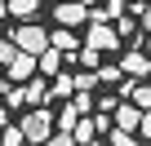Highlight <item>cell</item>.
I'll return each mask as SVG.
<instances>
[{
	"label": "cell",
	"instance_id": "6da1fadb",
	"mask_svg": "<svg viewBox=\"0 0 151 146\" xmlns=\"http://www.w3.org/2000/svg\"><path fill=\"white\" fill-rule=\"evenodd\" d=\"M18 133H22V142H49L53 137V111L49 106H36V111H27L22 120H18Z\"/></svg>",
	"mask_w": 151,
	"mask_h": 146
},
{
	"label": "cell",
	"instance_id": "7a4b0ae2",
	"mask_svg": "<svg viewBox=\"0 0 151 146\" xmlns=\"http://www.w3.org/2000/svg\"><path fill=\"white\" fill-rule=\"evenodd\" d=\"M9 40H14V49H18V53H27V58H40V53L49 49V31H45V27H36V22H22Z\"/></svg>",
	"mask_w": 151,
	"mask_h": 146
},
{
	"label": "cell",
	"instance_id": "3957f363",
	"mask_svg": "<svg viewBox=\"0 0 151 146\" xmlns=\"http://www.w3.org/2000/svg\"><path fill=\"white\" fill-rule=\"evenodd\" d=\"M85 49H93V53H111V49H120V36H116V27H107V22H89Z\"/></svg>",
	"mask_w": 151,
	"mask_h": 146
},
{
	"label": "cell",
	"instance_id": "277c9868",
	"mask_svg": "<svg viewBox=\"0 0 151 146\" xmlns=\"http://www.w3.org/2000/svg\"><path fill=\"white\" fill-rule=\"evenodd\" d=\"M53 18H58V27H80V22H89V9L85 5H71V0H58V9H53Z\"/></svg>",
	"mask_w": 151,
	"mask_h": 146
},
{
	"label": "cell",
	"instance_id": "5b68a950",
	"mask_svg": "<svg viewBox=\"0 0 151 146\" xmlns=\"http://www.w3.org/2000/svg\"><path fill=\"white\" fill-rule=\"evenodd\" d=\"M111 115H116V128H120V133H138V124H142V111H138L133 102H120Z\"/></svg>",
	"mask_w": 151,
	"mask_h": 146
},
{
	"label": "cell",
	"instance_id": "8992f818",
	"mask_svg": "<svg viewBox=\"0 0 151 146\" xmlns=\"http://www.w3.org/2000/svg\"><path fill=\"white\" fill-rule=\"evenodd\" d=\"M22 102H31V111H36V106H49V84H45L40 75H31V80L22 84Z\"/></svg>",
	"mask_w": 151,
	"mask_h": 146
},
{
	"label": "cell",
	"instance_id": "52a82bcc",
	"mask_svg": "<svg viewBox=\"0 0 151 146\" xmlns=\"http://www.w3.org/2000/svg\"><path fill=\"white\" fill-rule=\"evenodd\" d=\"M31 75H36V58H27V53H18V58L5 66V80H22V84H27Z\"/></svg>",
	"mask_w": 151,
	"mask_h": 146
},
{
	"label": "cell",
	"instance_id": "ba28073f",
	"mask_svg": "<svg viewBox=\"0 0 151 146\" xmlns=\"http://www.w3.org/2000/svg\"><path fill=\"white\" fill-rule=\"evenodd\" d=\"M120 71H129L133 84H138L142 75H151V58H147V53H124V58H120Z\"/></svg>",
	"mask_w": 151,
	"mask_h": 146
},
{
	"label": "cell",
	"instance_id": "9c48e42d",
	"mask_svg": "<svg viewBox=\"0 0 151 146\" xmlns=\"http://www.w3.org/2000/svg\"><path fill=\"white\" fill-rule=\"evenodd\" d=\"M49 49H58V53H76V49H80V36H71L67 27H58V31H49Z\"/></svg>",
	"mask_w": 151,
	"mask_h": 146
},
{
	"label": "cell",
	"instance_id": "30bf717a",
	"mask_svg": "<svg viewBox=\"0 0 151 146\" xmlns=\"http://www.w3.org/2000/svg\"><path fill=\"white\" fill-rule=\"evenodd\" d=\"M58 71H62V53L58 49H45L36 58V75H58Z\"/></svg>",
	"mask_w": 151,
	"mask_h": 146
},
{
	"label": "cell",
	"instance_id": "8fae6325",
	"mask_svg": "<svg viewBox=\"0 0 151 146\" xmlns=\"http://www.w3.org/2000/svg\"><path fill=\"white\" fill-rule=\"evenodd\" d=\"M124 98H133L138 111H151V89L147 84H124Z\"/></svg>",
	"mask_w": 151,
	"mask_h": 146
},
{
	"label": "cell",
	"instance_id": "7c38bea8",
	"mask_svg": "<svg viewBox=\"0 0 151 146\" xmlns=\"http://www.w3.org/2000/svg\"><path fill=\"white\" fill-rule=\"evenodd\" d=\"M53 124H58V133H71V128H76V124H80V115H76V106H71V102H67V106H62V111H58V115H53Z\"/></svg>",
	"mask_w": 151,
	"mask_h": 146
},
{
	"label": "cell",
	"instance_id": "4fadbf2b",
	"mask_svg": "<svg viewBox=\"0 0 151 146\" xmlns=\"http://www.w3.org/2000/svg\"><path fill=\"white\" fill-rule=\"evenodd\" d=\"M5 9H9V14H18V18H36L40 0H5Z\"/></svg>",
	"mask_w": 151,
	"mask_h": 146
},
{
	"label": "cell",
	"instance_id": "5bb4252c",
	"mask_svg": "<svg viewBox=\"0 0 151 146\" xmlns=\"http://www.w3.org/2000/svg\"><path fill=\"white\" fill-rule=\"evenodd\" d=\"M71 80H76V93H89V89L98 84V80H93V71H80V75H71Z\"/></svg>",
	"mask_w": 151,
	"mask_h": 146
},
{
	"label": "cell",
	"instance_id": "9a60e30c",
	"mask_svg": "<svg viewBox=\"0 0 151 146\" xmlns=\"http://www.w3.org/2000/svg\"><path fill=\"white\" fill-rule=\"evenodd\" d=\"M0 146H22V133H18V124H9L5 133H0Z\"/></svg>",
	"mask_w": 151,
	"mask_h": 146
},
{
	"label": "cell",
	"instance_id": "2e32d148",
	"mask_svg": "<svg viewBox=\"0 0 151 146\" xmlns=\"http://www.w3.org/2000/svg\"><path fill=\"white\" fill-rule=\"evenodd\" d=\"M93 80H107V84H116V80H120V66H98V71H93Z\"/></svg>",
	"mask_w": 151,
	"mask_h": 146
},
{
	"label": "cell",
	"instance_id": "e0dca14e",
	"mask_svg": "<svg viewBox=\"0 0 151 146\" xmlns=\"http://www.w3.org/2000/svg\"><path fill=\"white\" fill-rule=\"evenodd\" d=\"M18 58V49H14V40H0V66H9Z\"/></svg>",
	"mask_w": 151,
	"mask_h": 146
},
{
	"label": "cell",
	"instance_id": "ac0fdd59",
	"mask_svg": "<svg viewBox=\"0 0 151 146\" xmlns=\"http://www.w3.org/2000/svg\"><path fill=\"white\" fill-rule=\"evenodd\" d=\"M71 106H76V115H80V120H85V111L93 106V98H89V93H76V98H71Z\"/></svg>",
	"mask_w": 151,
	"mask_h": 146
},
{
	"label": "cell",
	"instance_id": "d6986e66",
	"mask_svg": "<svg viewBox=\"0 0 151 146\" xmlns=\"http://www.w3.org/2000/svg\"><path fill=\"white\" fill-rule=\"evenodd\" d=\"M80 62H85V71H98V66H102V53H93V49H85V53H80Z\"/></svg>",
	"mask_w": 151,
	"mask_h": 146
},
{
	"label": "cell",
	"instance_id": "ffe728a7",
	"mask_svg": "<svg viewBox=\"0 0 151 146\" xmlns=\"http://www.w3.org/2000/svg\"><path fill=\"white\" fill-rule=\"evenodd\" d=\"M107 142H111V146H138V137H133V133H120V128H116Z\"/></svg>",
	"mask_w": 151,
	"mask_h": 146
},
{
	"label": "cell",
	"instance_id": "44dd1931",
	"mask_svg": "<svg viewBox=\"0 0 151 146\" xmlns=\"http://www.w3.org/2000/svg\"><path fill=\"white\" fill-rule=\"evenodd\" d=\"M116 36H120V40L133 36V18H120V22H116Z\"/></svg>",
	"mask_w": 151,
	"mask_h": 146
},
{
	"label": "cell",
	"instance_id": "7402d4cb",
	"mask_svg": "<svg viewBox=\"0 0 151 146\" xmlns=\"http://www.w3.org/2000/svg\"><path fill=\"white\" fill-rule=\"evenodd\" d=\"M45 146H76V142H71V133H53V137H49Z\"/></svg>",
	"mask_w": 151,
	"mask_h": 146
},
{
	"label": "cell",
	"instance_id": "603a6c76",
	"mask_svg": "<svg viewBox=\"0 0 151 146\" xmlns=\"http://www.w3.org/2000/svg\"><path fill=\"white\" fill-rule=\"evenodd\" d=\"M93 128L98 133H111V115H93Z\"/></svg>",
	"mask_w": 151,
	"mask_h": 146
},
{
	"label": "cell",
	"instance_id": "cb8c5ba5",
	"mask_svg": "<svg viewBox=\"0 0 151 146\" xmlns=\"http://www.w3.org/2000/svg\"><path fill=\"white\" fill-rule=\"evenodd\" d=\"M138 133H142V137L151 142V111H142V124H138Z\"/></svg>",
	"mask_w": 151,
	"mask_h": 146
},
{
	"label": "cell",
	"instance_id": "d4e9b609",
	"mask_svg": "<svg viewBox=\"0 0 151 146\" xmlns=\"http://www.w3.org/2000/svg\"><path fill=\"white\" fill-rule=\"evenodd\" d=\"M120 9H124V0H107V18H111V14H120Z\"/></svg>",
	"mask_w": 151,
	"mask_h": 146
},
{
	"label": "cell",
	"instance_id": "484cf974",
	"mask_svg": "<svg viewBox=\"0 0 151 146\" xmlns=\"http://www.w3.org/2000/svg\"><path fill=\"white\" fill-rule=\"evenodd\" d=\"M142 36H151V9L142 14Z\"/></svg>",
	"mask_w": 151,
	"mask_h": 146
},
{
	"label": "cell",
	"instance_id": "4316f807",
	"mask_svg": "<svg viewBox=\"0 0 151 146\" xmlns=\"http://www.w3.org/2000/svg\"><path fill=\"white\" fill-rule=\"evenodd\" d=\"M0 128H9V111L5 106H0Z\"/></svg>",
	"mask_w": 151,
	"mask_h": 146
},
{
	"label": "cell",
	"instance_id": "83f0119b",
	"mask_svg": "<svg viewBox=\"0 0 151 146\" xmlns=\"http://www.w3.org/2000/svg\"><path fill=\"white\" fill-rule=\"evenodd\" d=\"M5 89H9V80H5V66H0V93H5Z\"/></svg>",
	"mask_w": 151,
	"mask_h": 146
},
{
	"label": "cell",
	"instance_id": "f1b7e54d",
	"mask_svg": "<svg viewBox=\"0 0 151 146\" xmlns=\"http://www.w3.org/2000/svg\"><path fill=\"white\" fill-rule=\"evenodd\" d=\"M71 5H85V9H89V5H93V0H71Z\"/></svg>",
	"mask_w": 151,
	"mask_h": 146
},
{
	"label": "cell",
	"instance_id": "f546056e",
	"mask_svg": "<svg viewBox=\"0 0 151 146\" xmlns=\"http://www.w3.org/2000/svg\"><path fill=\"white\" fill-rule=\"evenodd\" d=\"M5 14H9V9H5V0H0V18H5Z\"/></svg>",
	"mask_w": 151,
	"mask_h": 146
},
{
	"label": "cell",
	"instance_id": "4dcf8cb0",
	"mask_svg": "<svg viewBox=\"0 0 151 146\" xmlns=\"http://www.w3.org/2000/svg\"><path fill=\"white\" fill-rule=\"evenodd\" d=\"M147 9H151V5H147Z\"/></svg>",
	"mask_w": 151,
	"mask_h": 146
}]
</instances>
